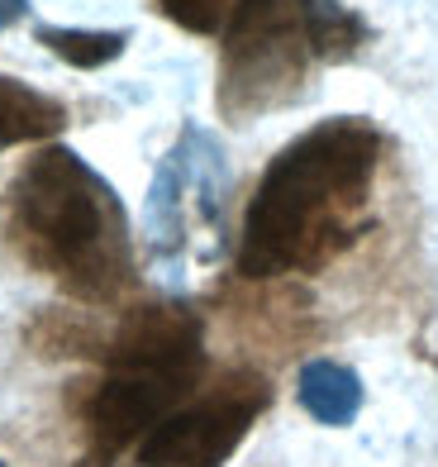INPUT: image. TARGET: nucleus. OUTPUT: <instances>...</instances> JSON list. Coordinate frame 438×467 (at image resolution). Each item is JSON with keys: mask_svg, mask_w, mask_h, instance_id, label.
Returning a JSON list of instances; mask_svg holds the SVG:
<instances>
[{"mask_svg": "<svg viewBox=\"0 0 438 467\" xmlns=\"http://www.w3.org/2000/svg\"><path fill=\"white\" fill-rule=\"evenodd\" d=\"M267 406H272V387L258 372L224 377L200 400L158 420L143 434L134 467H224Z\"/></svg>", "mask_w": 438, "mask_h": 467, "instance_id": "obj_3", "label": "nucleus"}, {"mask_svg": "<svg viewBox=\"0 0 438 467\" xmlns=\"http://www.w3.org/2000/svg\"><path fill=\"white\" fill-rule=\"evenodd\" d=\"M367 25L352 10H343L339 0H320L315 10L305 15V44L320 62H343L362 48Z\"/></svg>", "mask_w": 438, "mask_h": 467, "instance_id": "obj_8", "label": "nucleus"}, {"mask_svg": "<svg viewBox=\"0 0 438 467\" xmlns=\"http://www.w3.org/2000/svg\"><path fill=\"white\" fill-rule=\"evenodd\" d=\"M0 467H5V462H0Z\"/></svg>", "mask_w": 438, "mask_h": 467, "instance_id": "obj_12", "label": "nucleus"}, {"mask_svg": "<svg viewBox=\"0 0 438 467\" xmlns=\"http://www.w3.org/2000/svg\"><path fill=\"white\" fill-rule=\"evenodd\" d=\"M158 5L167 19H177L191 34H224L234 10H239V0H158Z\"/></svg>", "mask_w": 438, "mask_h": 467, "instance_id": "obj_10", "label": "nucleus"}, {"mask_svg": "<svg viewBox=\"0 0 438 467\" xmlns=\"http://www.w3.org/2000/svg\"><path fill=\"white\" fill-rule=\"evenodd\" d=\"M62 130H67L62 100L34 91L15 77H0V148L44 143V139H57Z\"/></svg>", "mask_w": 438, "mask_h": 467, "instance_id": "obj_6", "label": "nucleus"}, {"mask_svg": "<svg viewBox=\"0 0 438 467\" xmlns=\"http://www.w3.org/2000/svg\"><path fill=\"white\" fill-rule=\"evenodd\" d=\"M38 44H44L48 53H57L62 62H72V67H106V62H115L124 53V44H129V34H115V29H53L44 25L38 29Z\"/></svg>", "mask_w": 438, "mask_h": 467, "instance_id": "obj_9", "label": "nucleus"}, {"mask_svg": "<svg viewBox=\"0 0 438 467\" xmlns=\"http://www.w3.org/2000/svg\"><path fill=\"white\" fill-rule=\"evenodd\" d=\"M224 186L229 177H224L215 139L200 130H186L181 143L167 153L148 196V234L158 253H177L200 229L215 234L224 215Z\"/></svg>", "mask_w": 438, "mask_h": 467, "instance_id": "obj_5", "label": "nucleus"}, {"mask_svg": "<svg viewBox=\"0 0 438 467\" xmlns=\"http://www.w3.org/2000/svg\"><path fill=\"white\" fill-rule=\"evenodd\" d=\"M25 10H29V0H0V29H10Z\"/></svg>", "mask_w": 438, "mask_h": 467, "instance_id": "obj_11", "label": "nucleus"}, {"mask_svg": "<svg viewBox=\"0 0 438 467\" xmlns=\"http://www.w3.org/2000/svg\"><path fill=\"white\" fill-rule=\"evenodd\" d=\"M300 406L320 424H348L362 410V381L333 358H315V363L300 368Z\"/></svg>", "mask_w": 438, "mask_h": 467, "instance_id": "obj_7", "label": "nucleus"}, {"mask_svg": "<svg viewBox=\"0 0 438 467\" xmlns=\"http://www.w3.org/2000/svg\"><path fill=\"white\" fill-rule=\"evenodd\" d=\"M200 368H148V363H110L87 400V453L81 467H115L119 453L138 443L158 420H167L191 387Z\"/></svg>", "mask_w": 438, "mask_h": 467, "instance_id": "obj_4", "label": "nucleus"}, {"mask_svg": "<svg viewBox=\"0 0 438 467\" xmlns=\"http://www.w3.org/2000/svg\"><path fill=\"white\" fill-rule=\"evenodd\" d=\"M0 224L19 258L81 301H115L134 277L124 205L72 148H44L19 167Z\"/></svg>", "mask_w": 438, "mask_h": 467, "instance_id": "obj_2", "label": "nucleus"}, {"mask_svg": "<svg viewBox=\"0 0 438 467\" xmlns=\"http://www.w3.org/2000/svg\"><path fill=\"white\" fill-rule=\"evenodd\" d=\"M382 162V130L333 115L267 162L239 244L243 277L320 272L367 229V191Z\"/></svg>", "mask_w": 438, "mask_h": 467, "instance_id": "obj_1", "label": "nucleus"}]
</instances>
